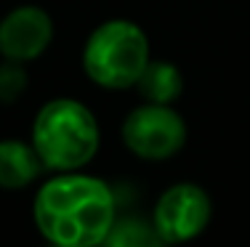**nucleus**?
<instances>
[{"mask_svg":"<svg viewBox=\"0 0 250 247\" xmlns=\"http://www.w3.org/2000/svg\"><path fill=\"white\" fill-rule=\"evenodd\" d=\"M35 226L59 247H93L106 242L115 226V194L101 178L67 170L35 194Z\"/></svg>","mask_w":250,"mask_h":247,"instance_id":"f257e3e1","label":"nucleus"},{"mask_svg":"<svg viewBox=\"0 0 250 247\" xmlns=\"http://www.w3.org/2000/svg\"><path fill=\"white\" fill-rule=\"evenodd\" d=\"M213 215V202L197 184H176L160 194L152 215L157 242H187L200 237Z\"/></svg>","mask_w":250,"mask_h":247,"instance_id":"39448f33","label":"nucleus"},{"mask_svg":"<svg viewBox=\"0 0 250 247\" xmlns=\"http://www.w3.org/2000/svg\"><path fill=\"white\" fill-rule=\"evenodd\" d=\"M32 146L48 170H80L99 152V125L93 112L75 98H53L38 112Z\"/></svg>","mask_w":250,"mask_h":247,"instance_id":"f03ea898","label":"nucleus"},{"mask_svg":"<svg viewBox=\"0 0 250 247\" xmlns=\"http://www.w3.org/2000/svg\"><path fill=\"white\" fill-rule=\"evenodd\" d=\"M27 88V72L19 61H8L0 64V101L11 104L24 93Z\"/></svg>","mask_w":250,"mask_h":247,"instance_id":"1a4fd4ad","label":"nucleus"},{"mask_svg":"<svg viewBox=\"0 0 250 247\" xmlns=\"http://www.w3.org/2000/svg\"><path fill=\"white\" fill-rule=\"evenodd\" d=\"M53 21L38 5H19L0 21V54L8 61H32L48 48Z\"/></svg>","mask_w":250,"mask_h":247,"instance_id":"423d86ee","label":"nucleus"},{"mask_svg":"<svg viewBox=\"0 0 250 247\" xmlns=\"http://www.w3.org/2000/svg\"><path fill=\"white\" fill-rule=\"evenodd\" d=\"M123 141L141 160H168L187 144V125L170 104L144 101L125 117Z\"/></svg>","mask_w":250,"mask_h":247,"instance_id":"20e7f679","label":"nucleus"},{"mask_svg":"<svg viewBox=\"0 0 250 247\" xmlns=\"http://www.w3.org/2000/svg\"><path fill=\"white\" fill-rule=\"evenodd\" d=\"M149 64V40L133 21L112 19L96 27L83 48V69L96 85L109 91L136 85Z\"/></svg>","mask_w":250,"mask_h":247,"instance_id":"7ed1b4c3","label":"nucleus"},{"mask_svg":"<svg viewBox=\"0 0 250 247\" xmlns=\"http://www.w3.org/2000/svg\"><path fill=\"white\" fill-rule=\"evenodd\" d=\"M141 98L152 104H173L184 91V77L181 72L168 61H149L136 80Z\"/></svg>","mask_w":250,"mask_h":247,"instance_id":"6e6552de","label":"nucleus"},{"mask_svg":"<svg viewBox=\"0 0 250 247\" xmlns=\"http://www.w3.org/2000/svg\"><path fill=\"white\" fill-rule=\"evenodd\" d=\"M45 165L32 144L16 138L0 141V189H24Z\"/></svg>","mask_w":250,"mask_h":247,"instance_id":"0eeeda50","label":"nucleus"}]
</instances>
